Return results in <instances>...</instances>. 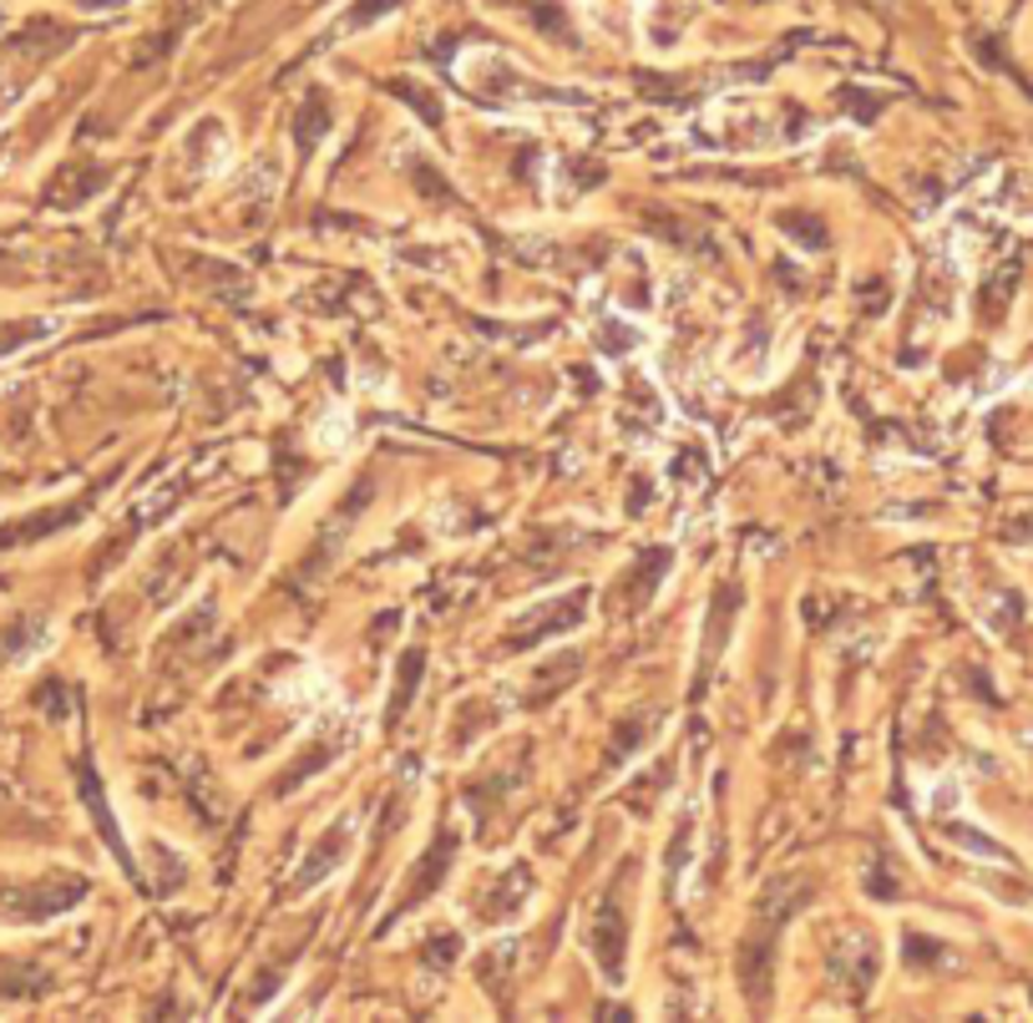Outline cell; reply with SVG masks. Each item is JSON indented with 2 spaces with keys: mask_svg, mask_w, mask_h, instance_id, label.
I'll list each match as a JSON object with an SVG mask.
<instances>
[{
  "mask_svg": "<svg viewBox=\"0 0 1033 1023\" xmlns=\"http://www.w3.org/2000/svg\"><path fill=\"white\" fill-rule=\"evenodd\" d=\"M593 953L603 957V967H609V977L619 983L623 977V917L619 907H613V897L598 907V922H593Z\"/></svg>",
  "mask_w": 1033,
  "mask_h": 1023,
  "instance_id": "1",
  "label": "cell"
},
{
  "mask_svg": "<svg viewBox=\"0 0 1033 1023\" xmlns=\"http://www.w3.org/2000/svg\"><path fill=\"white\" fill-rule=\"evenodd\" d=\"M451 846H457V841H451V836H441V851H431V856H425V862H421L425 872H421V876H415V882H411V892H405L401 912H405V907H415V902H421L425 892H431V886H437L441 876H447V862H451Z\"/></svg>",
  "mask_w": 1033,
  "mask_h": 1023,
  "instance_id": "2",
  "label": "cell"
},
{
  "mask_svg": "<svg viewBox=\"0 0 1033 1023\" xmlns=\"http://www.w3.org/2000/svg\"><path fill=\"white\" fill-rule=\"evenodd\" d=\"M415 679H421V654H405L401 659V684L391 690V720H401V714H405V700H411Z\"/></svg>",
  "mask_w": 1033,
  "mask_h": 1023,
  "instance_id": "3",
  "label": "cell"
}]
</instances>
